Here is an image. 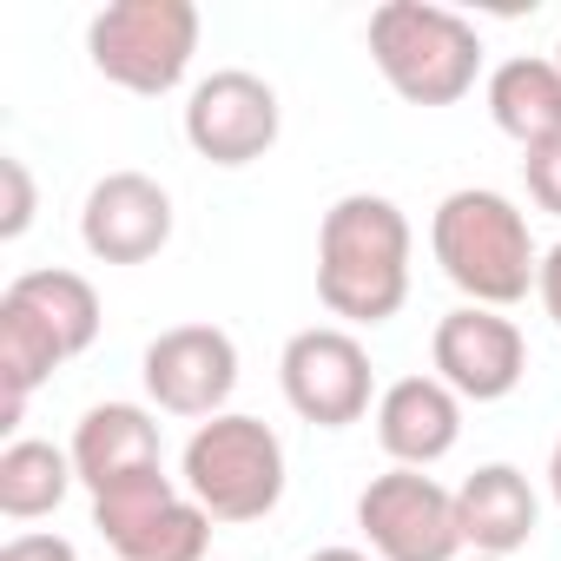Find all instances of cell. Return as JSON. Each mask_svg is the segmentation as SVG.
I'll use <instances>...</instances> for the list:
<instances>
[{
    "label": "cell",
    "mask_w": 561,
    "mask_h": 561,
    "mask_svg": "<svg viewBox=\"0 0 561 561\" xmlns=\"http://www.w3.org/2000/svg\"><path fill=\"white\" fill-rule=\"evenodd\" d=\"M377 443L397 469H436L462 443V397L430 370V377H397L377 397Z\"/></svg>",
    "instance_id": "cell-14"
},
{
    "label": "cell",
    "mask_w": 561,
    "mask_h": 561,
    "mask_svg": "<svg viewBox=\"0 0 561 561\" xmlns=\"http://www.w3.org/2000/svg\"><path fill=\"white\" fill-rule=\"evenodd\" d=\"M179 482L185 495L238 528V522H264L277 502H285V482H291V462H285V436H277L264 416H244V410H225L211 423H198L185 436V456H179Z\"/></svg>",
    "instance_id": "cell-4"
},
{
    "label": "cell",
    "mask_w": 561,
    "mask_h": 561,
    "mask_svg": "<svg viewBox=\"0 0 561 561\" xmlns=\"http://www.w3.org/2000/svg\"><path fill=\"white\" fill-rule=\"evenodd\" d=\"M462 561H495V554H462Z\"/></svg>",
    "instance_id": "cell-26"
},
{
    "label": "cell",
    "mask_w": 561,
    "mask_h": 561,
    "mask_svg": "<svg viewBox=\"0 0 561 561\" xmlns=\"http://www.w3.org/2000/svg\"><path fill=\"white\" fill-rule=\"evenodd\" d=\"M198 8L192 0H113L87 21V60L100 80L159 100L192 73L198 54Z\"/></svg>",
    "instance_id": "cell-6"
},
{
    "label": "cell",
    "mask_w": 561,
    "mask_h": 561,
    "mask_svg": "<svg viewBox=\"0 0 561 561\" xmlns=\"http://www.w3.org/2000/svg\"><path fill=\"white\" fill-rule=\"evenodd\" d=\"M535 291H541V311L554 318V331H561V244H548L541 251V277H535Z\"/></svg>",
    "instance_id": "cell-22"
},
{
    "label": "cell",
    "mask_w": 561,
    "mask_h": 561,
    "mask_svg": "<svg viewBox=\"0 0 561 561\" xmlns=\"http://www.w3.org/2000/svg\"><path fill=\"white\" fill-rule=\"evenodd\" d=\"M80 244L100 264H146L172 244V192L152 172H106L80 205Z\"/></svg>",
    "instance_id": "cell-13"
},
{
    "label": "cell",
    "mask_w": 561,
    "mask_h": 561,
    "mask_svg": "<svg viewBox=\"0 0 561 561\" xmlns=\"http://www.w3.org/2000/svg\"><path fill=\"white\" fill-rule=\"evenodd\" d=\"M410 251L416 231L397 198L344 192L318 225V298L344 331H377L410 305Z\"/></svg>",
    "instance_id": "cell-1"
},
{
    "label": "cell",
    "mask_w": 561,
    "mask_h": 561,
    "mask_svg": "<svg viewBox=\"0 0 561 561\" xmlns=\"http://www.w3.org/2000/svg\"><path fill=\"white\" fill-rule=\"evenodd\" d=\"M548 60H554V67H561V41H554V54H548Z\"/></svg>",
    "instance_id": "cell-25"
},
{
    "label": "cell",
    "mask_w": 561,
    "mask_h": 561,
    "mask_svg": "<svg viewBox=\"0 0 561 561\" xmlns=\"http://www.w3.org/2000/svg\"><path fill=\"white\" fill-rule=\"evenodd\" d=\"M0 561H80L67 535H14L8 548H0Z\"/></svg>",
    "instance_id": "cell-21"
},
{
    "label": "cell",
    "mask_w": 561,
    "mask_h": 561,
    "mask_svg": "<svg viewBox=\"0 0 561 561\" xmlns=\"http://www.w3.org/2000/svg\"><path fill=\"white\" fill-rule=\"evenodd\" d=\"M93 528L113 548V561H205L211 548V515L165 469H146L93 495Z\"/></svg>",
    "instance_id": "cell-7"
},
{
    "label": "cell",
    "mask_w": 561,
    "mask_h": 561,
    "mask_svg": "<svg viewBox=\"0 0 561 561\" xmlns=\"http://www.w3.org/2000/svg\"><path fill=\"white\" fill-rule=\"evenodd\" d=\"M305 561H377L370 548H318V554H305Z\"/></svg>",
    "instance_id": "cell-23"
},
{
    "label": "cell",
    "mask_w": 561,
    "mask_h": 561,
    "mask_svg": "<svg viewBox=\"0 0 561 561\" xmlns=\"http://www.w3.org/2000/svg\"><path fill=\"white\" fill-rule=\"evenodd\" d=\"M277 390H285V403L311 430H351V423L370 416L377 370H370V351L357 344V331L311 324V331H298L285 344V357H277Z\"/></svg>",
    "instance_id": "cell-9"
},
{
    "label": "cell",
    "mask_w": 561,
    "mask_h": 561,
    "mask_svg": "<svg viewBox=\"0 0 561 561\" xmlns=\"http://www.w3.org/2000/svg\"><path fill=\"white\" fill-rule=\"evenodd\" d=\"M430 364H436V377H443L462 403H502V397H515L522 377H528V337H522V324L502 318V311L456 305L449 318H436Z\"/></svg>",
    "instance_id": "cell-12"
},
{
    "label": "cell",
    "mask_w": 561,
    "mask_h": 561,
    "mask_svg": "<svg viewBox=\"0 0 561 561\" xmlns=\"http://www.w3.org/2000/svg\"><path fill=\"white\" fill-rule=\"evenodd\" d=\"M0 238H27V225H34V211H41V192H34V172H27V159H0Z\"/></svg>",
    "instance_id": "cell-19"
},
{
    "label": "cell",
    "mask_w": 561,
    "mask_h": 561,
    "mask_svg": "<svg viewBox=\"0 0 561 561\" xmlns=\"http://www.w3.org/2000/svg\"><path fill=\"white\" fill-rule=\"evenodd\" d=\"M548 495H554V508H561V436H554V449H548Z\"/></svg>",
    "instance_id": "cell-24"
},
{
    "label": "cell",
    "mask_w": 561,
    "mask_h": 561,
    "mask_svg": "<svg viewBox=\"0 0 561 561\" xmlns=\"http://www.w3.org/2000/svg\"><path fill=\"white\" fill-rule=\"evenodd\" d=\"M370 60L410 106H456L476 93L482 73V34L430 0H383L370 14Z\"/></svg>",
    "instance_id": "cell-5"
},
{
    "label": "cell",
    "mask_w": 561,
    "mask_h": 561,
    "mask_svg": "<svg viewBox=\"0 0 561 561\" xmlns=\"http://www.w3.org/2000/svg\"><path fill=\"white\" fill-rule=\"evenodd\" d=\"M430 251L443 277L462 291V305H482V311L522 305L541 277L528 211L495 185H456L430 218Z\"/></svg>",
    "instance_id": "cell-3"
},
{
    "label": "cell",
    "mask_w": 561,
    "mask_h": 561,
    "mask_svg": "<svg viewBox=\"0 0 561 561\" xmlns=\"http://www.w3.org/2000/svg\"><path fill=\"white\" fill-rule=\"evenodd\" d=\"M139 377L165 416L211 423V416H225V403L238 390V344L218 324H172L146 344Z\"/></svg>",
    "instance_id": "cell-11"
},
{
    "label": "cell",
    "mask_w": 561,
    "mask_h": 561,
    "mask_svg": "<svg viewBox=\"0 0 561 561\" xmlns=\"http://www.w3.org/2000/svg\"><path fill=\"white\" fill-rule=\"evenodd\" d=\"M522 179H528V198H535L541 211H554V218H561V139H554V146L522 152Z\"/></svg>",
    "instance_id": "cell-20"
},
{
    "label": "cell",
    "mask_w": 561,
    "mask_h": 561,
    "mask_svg": "<svg viewBox=\"0 0 561 561\" xmlns=\"http://www.w3.org/2000/svg\"><path fill=\"white\" fill-rule=\"evenodd\" d=\"M456 528H462V554H522L541 528V495L515 462H482L462 489H456Z\"/></svg>",
    "instance_id": "cell-15"
},
{
    "label": "cell",
    "mask_w": 561,
    "mask_h": 561,
    "mask_svg": "<svg viewBox=\"0 0 561 561\" xmlns=\"http://www.w3.org/2000/svg\"><path fill=\"white\" fill-rule=\"evenodd\" d=\"M489 119L522 152L561 139V67L548 54H515L489 73Z\"/></svg>",
    "instance_id": "cell-17"
},
{
    "label": "cell",
    "mask_w": 561,
    "mask_h": 561,
    "mask_svg": "<svg viewBox=\"0 0 561 561\" xmlns=\"http://www.w3.org/2000/svg\"><path fill=\"white\" fill-rule=\"evenodd\" d=\"M73 469H80V489L87 495H106L146 469H165V449H159V423L146 403H93L73 430Z\"/></svg>",
    "instance_id": "cell-16"
},
{
    "label": "cell",
    "mask_w": 561,
    "mask_h": 561,
    "mask_svg": "<svg viewBox=\"0 0 561 561\" xmlns=\"http://www.w3.org/2000/svg\"><path fill=\"white\" fill-rule=\"evenodd\" d=\"M357 528L377 561H462L456 489L430 469H383L357 495Z\"/></svg>",
    "instance_id": "cell-8"
},
{
    "label": "cell",
    "mask_w": 561,
    "mask_h": 561,
    "mask_svg": "<svg viewBox=\"0 0 561 561\" xmlns=\"http://www.w3.org/2000/svg\"><path fill=\"white\" fill-rule=\"evenodd\" d=\"M73 482H80L73 449H60L47 436H14L8 449H0V515H8V522L54 515L73 495Z\"/></svg>",
    "instance_id": "cell-18"
},
{
    "label": "cell",
    "mask_w": 561,
    "mask_h": 561,
    "mask_svg": "<svg viewBox=\"0 0 561 561\" xmlns=\"http://www.w3.org/2000/svg\"><path fill=\"white\" fill-rule=\"evenodd\" d=\"M285 133V106H277V87L244 73V67H218L185 93V146L225 172L264 159Z\"/></svg>",
    "instance_id": "cell-10"
},
{
    "label": "cell",
    "mask_w": 561,
    "mask_h": 561,
    "mask_svg": "<svg viewBox=\"0 0 561 561\" xmlns=\"http://www.w3.org/2000/svg\"><path fill=\"white\" fill-rule=\"evenodd\" d=\"M100 291L80 271H21L0 291V430H21L27 397L73 357L100 344Z\"/></svg>",
    "instance_id": "cell-2"
}]
</instances>
